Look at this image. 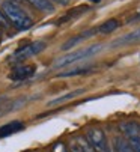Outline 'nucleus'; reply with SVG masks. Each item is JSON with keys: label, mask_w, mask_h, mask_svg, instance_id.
Listing matches in <instances>:
<instances>
[{"label": "nucleus", "mask_w": 140, "mask_h": 152, "mask_svg": "<svg viewBox=\"0 0 140 152\" xmlns=\"http://www.w3.org/2000/svg\"><path fill=\"white\" fill-rule=\"evenodd\" d=\"M2 11L5 12L6 18L9 20V23L12 27H15L20 32L29 30L33 26L32 18L23 11L15 2H11V0H5L2 3Z\"/></svg>", "instance_id": "f257e3e1"}, {"label": "nucleus", "mask_w": 140, "mask_h": 152, "mask_svg": "<svg viewBox=\"0 0 140 152\" xmlns=\"http://www.w3.org/2000/svg\"><path fill=\"white\" fill-rule=\"evenodd\" d=\"M101 45L100 44H95V45H89V47H84V48H80L77 51H73L63 57H59L56 59V62L53 63V68H63V66H68L71 63H75V62H80L83 59H87L90 56H95L97 53L101 51Z\"/></svg>", "instance_id": "f03ea898"}, {"label": "nucleus", "mask_w": 140, "mask_h": 152, "mask_svg": "<svg viewBox=\"0 0 140 152\" xmlns=\"http://www.w3.org/2000/svg\"><path fill=\"white\" fill-rule=\"evenodd\" d=\"M45 45H47V44H45L44 41H35V42H30V44L23 45V47H20L18 50H15V53L11 56V62H14V63L24 62L26 59L39 54V53L45 48Z\"/></svg>", "instance_id": "7ed1b4c3"}, {"label": "nucleus", "mask_w": 140, "mask_h": 152, "mask_svg": "<svg viewBox=\"0 0 140 152\" xmlns=\"http://www.w3.org/2000/svg\"><path fill=\"white\" fill-rule=\"evenodd\" d=\"M121 131L133 148V152H140V124L133 121L124 122L121 125Z\"/></svg>", "instance_id": "20e7f679"}, {"label": "nucleus", "mask_w": 140, "mask_h": 152, "mask_svg": "<svg viewBox=\"0 0 140 152\" xmlns=\"http://www.w3.org/2000/svg\"><path fill=\"white\" fill-rule=\"evenodd\" d=\"M86 139L89 140V143L95 148L98 152H104V149L108 146L106 134H104L103 129H100V128H90L87 131V134H86Z\"/></svg>", "instance_id": "39448f33"}, {"label": "nucleus", "mask_w": 140, "mask_h": 152, "mask_svg": "<svg viewBox=\"0 0 140 152\" xmlns=\"http://www.w3.org/2000/svg\"><path fill=\"white\" fill-rule=\"evenodd\" d=\"M36 71V66L35 65H18L12 69V72L9 74V78L14 80V81H24L27 78H30Z\"/></svg>", "instance_id": "423d86ee"}, {"label": "nucleus", "mask_w": 140, "mask_h": 152, "mask_svg": "<svg viewBox=\"0 0 140 152\" xmlns=\"http://www.w3.org/2000/svg\"><path fill=\"white\" fill-rule=\"evenodd\" d=\"M97 33H100V32H98V27H92V29H89V30H84V32H81V33H78V35L73 36V38H69L60 48H62L63 51H68V50H71L73 47L78 45L80 42H83V41L92 38L93 35H97Z\"/></svg>", "instance_id": "0eeeda50"}, {"label": "nucleus", "mask_w": 140, "mask_h": 152, "mask_svg": "<svg viewBox=\"0 0 140 152\" xmlns=\"http://www.w3.org/2000/svg\"><path fill=\"white\" fill-rule=\"evenodd\" d=\"M137 42H140V29L134 30V32H130L118 39H114L110 47H124V45H131V44H137Z\"/></svg>", "instance_id": "6e6552de"}, {"label": "nucleus", "mask_w": 140, "mask_h": 152, "mask_svg": "<svg viewBox=\"0 0 140 152\" xmlns=\"http://www.w3.org/2000/svg\"><path fill=\"white\" fill-rule=\"evenodd\" d=\"M24 128V124L20 122V121H12L9 124H5L0 126V137H8L14 133H18Z\"/></svg>", "instance_id": "1a4fd4ad"}, {"label": "nucleus", "mask_w": 140, "mask_h": 152, "mask_svg": "<svg viewBox=\"0 0 140 152\" xmlns=\"http://www.w3.org/2000/svg\"><path fill=\"white\" fill-rule=\"evenodd\" d=\"M29 2L33 8L44 11V12H53L54 11V5L51 3V0H26Z\"/></svg>", "instance_id": "9d476101"}, {"label": "nucleus", "mask_w": 140, "mask_h": 152, "mask_svg": "<svg viewBox=\"0 0 140 152\" xmlns=\"http://www.w3.org/2000/svg\"><path fill=\"white\" fill-rule=\"evenodd\" d=\"M114 151L116 152H133V148L130 146L128 140L124 136H116L114 137Z\"/></svg>", "instance_id": "9b49d317"}, {"label": "nucleus", "mask_w": 140, "mask_h": 152, "mask_svg": "<svg viewBox=\"0 0 140 152\" xmlns=\"http://www.w3.org/2000/svg\"><path fill=\"white\" fill-rule=\"evenodd\" d=\"M118 27H119V21H118V20H114V18H111V20L104 21V23H103L101 26H98V32H100V33L107 35V33L114 32Z\"/></svg>", "instance_id": "f8f14e48"}, {"label": "nucleus", "mask_w": 140, "mask_h": 152, "mask_svg": "<svg viewBox=\"0 0 140 152\" xmlns=\"http://www.w3.org/2000/svg\"><path fill=\"white\" fill-rule=\"evenodd\" d=\"M81 94H84V89L73 91V92H69V94H66V95H63V96H59V98L50 101V102H48V107H53V105L62 104V102H65V101H68V99H73V98H75V96H78V95H81Z\"/></svg>", "instance_id": "ddd939ff"}, {"label": "nucleus", "mask_w": 140, "mask_h": 152, "mask_svg": "<svg viewBox=\"0 0 140 152\" xmlns=\"http://www.w3.org/2000/svg\"><path fill=\"white\" fill-rule=\"evenodd\" d=\"M90 69H93V66H78V68H73L69 71H63L59 74V77H75V75H81V74H86L89 72Z\"/></svg>", "instance_id": "4468645a"}, {"label": "nucleus", "mask_w": 140, "mask_h": 152, "mask_svg": "<svg viewBox=\"0 0 140 152\" xmlns=\"http://www.w3.org/2000/svg\"><path fill=\"white\" fill-rule=\"evenodd\" d=\"M87 11H89V8H87V6H78L77 9H73V12H69V14H66L65 17L59 18V20H57V24H62L63 21L71 20V18H75V17H78V15H81L83 12H87Z\"/></svg>", "instance_id": "2eb2a0df"}, {"label": "nucleus", "mask_w": 140, "mask_h": 152, "mask_svg": "<svg viewBox=\"0 0 140 152\" xmlns=\"http://www.w3.org/2000/svg\"><path fill=\"white\" fill-rule=\"evenodd\" d=\"M78 145H80V148H81L83 152H98L95 148L89 143V140H87L86 137H84V139H80V140H78Z\"/></svg>", "instance_id": "dca6fc26"}, {"label": "nucleus", "mask_w": 140, "mask_h": 152, "mask_svg": "<svg viewBox=\"0 0 140 152\" xmlns=\"http://www.w3.org/2000/svg\"><path fill=\"white\" fill-rule=\"evenodd\" d=\"M0 27L2 29H9L11 27V23H9V20L6 18L3 11H0Z\"/></svg>", "instance_id": "f3484780"}, {"label": "nucleus", "mask_w": 140, "mask_h": 152, "mask_svg": "<svg viewBox=\"0 0 140 152\" xmlns=\"http://www.w3.org/2000/svg\"><path fill=\"white\" fill-rule=\"evenodd\" d=\"M71 152H83V151H81V148H80V145L77 143V145H74V146L71 148Z\"/></svg>", "instance_id": "a211bd4d"}, {"label": "nucleus", "mask_w": 140, "mask_h": 152, "mask_svg": "<svg viewBox=\"0 0 140 152\" xmlns=\"http://www.w3.org/2000/svg\"><path fill=\"white\" fill-rule=\"evenodd\" d=\"M54 2H57V3H60V5H68L69 0H54Z\"/></svg>", "instance_id": "6ab92c4d"}, {"label": "nucleus", "mask_w": 140, "mask_h": 152, "mask_svg": "<svg viewBox=\"0 0 140 152\" xmlns=\"http://www.w3.org/2000/svg\"><path fill=\"white\" fill-rule=\"evenodd\" d=\"M134 20H140V12H139L137 15H134V17H133V18H131L130 21H134Z\"/></svg>", "instance_id": "aec40b11"}, {"label": "nucleus", "mask_w": 140, "mask_h": 152, "mask_svg": "<svg viewBox=\"0 0 140 152\" xmlns=\"http://www.w3.org/2000/svg\"><path fill=\"white\" fill-rule=\"evenodd\" d=\"M104 152H113V151H111V148H110V146H107V148L104 149Z\"/></svg>", "instance_id": "412c9836"}, {"label": "nucleus", "mask_w": 140, "mask_h": 152, "mask_svg": "<svg viewBox=\"0 0 140 152\" xmlns=\"http://www.w3.org/2000/svg\"><path fill=\"white\" fill-rule=\"evenodd\" d=\"M90 2H92V3H100L101 0H90Z\"/></svg>", "instance_id": "4be33fe9"}, {"label": "nucleus", "mask_w": 140, "mask_h": 152, "mask_svg": "<svg viewBox=\"0 0 140 152\" xmlns=\"http://www.w3.org/2000/svg\"><path fill=\"white\" fill-rule=\"evenodd\" d=\"M0 29H2V27H0ZM0 39H2V30H0Z\"/></svg>", "instance_id": "5701e85b"}]
</instances>
